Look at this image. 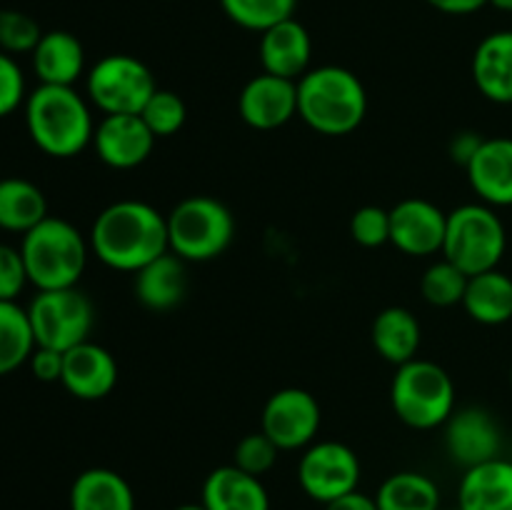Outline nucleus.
Instances as JSON below:
<instances>
[{"instance_id": "1", "label": "nucleus", "mask_w": 512, "mask_h": 510, "mask_svg": "<svg viewBox=\"0 0 512 510\" xmlns=\"http://www.w3.org/2000/svg\"><path fill=\"white\" fill-rule=\"evenodd\" d=\"M88 243L108 268L138 273L143 265L170 250L168 220L143 200H118L100 210Z\"/></svg>"}, {"instance_id": "2", "label": "nucleus", "mask_w": 512, "mask_h": 510, "mask_svg": "<svg viewBox=\"0 0 512 510\" xmlns=\"http://www.w3.org/2000/svg\"><path fill=\"white\" fill-rule=\"evenodd\" d=\"M23 110L30 140L50 158H75L93 145V113L73 85H38Z\"/></svg>"}, {"instance_id": "3", "label": "nucleus", "mask_w": 512, "mask_h": 510, "mask_svg": "<svg viewBox=\"0 0 512 510\" xmlns=\"http://www.w3.org/2000/svg\"><path fill=\"white\" fill-rule=\"evenodd\" d=\"M368 113V93L355 73L320 65L298 80V115L320 135H348Z\"/></svg>"}, {"instance_id": "4", "label": "nucleus", "mask_w": 512, "mask_h": 510, "mask_svg": "<svg viewBox=\"0 0 512 510\" xmlns=\"http://www.w3.org/2000/svg\"><path fill=\"white\" fill-rule=\"evenodd\" d=\"M90 243L73 223L48 215L23 235L20 255L38 290L75 288L88 265Z\"/></svg>"}, {"instance_id": "5", "label": "nucleus", "mask_w": 512, "mask_h": 510, "mask_svg": "<svg viewBox=\"0 0 512 510\" xmlns=\"http://www.w3.org/2000/svg\"><path fill=\"white\" fill-rule=\"evenodd\" d=\"M170 253L185 263H208L230 248L235 235V218L228 205L213 195L183 198L168 215Z\"/></svg>"}, {"instance_id": "6", "label": "nucleus", "mask_w": 512, "mask_h": 510, "mask_svg": "<svg viewBox=\"0 0 512 510\" xmlns=\"http://www.w3.org/2000/svg\"><path fill=\"white\" fill-rule=\"evenodd\" d=\"M390 403L408 428L433 430L448 423L455 413L453 378L433 360L415 358L398 365L390 385Z\"/></svg>"}, {"instance_id": "7", "label": "nucleus", "mask_w": 512, "mask_h": 510, "mask_svg": "<svg viewBox=\"0 0 512 510\" xmlns=\"http://www.w3.org/2000/svg\"><path fill=\"white\" fill-rule=\"evenodd\" d=\"M508 248V233L490 205L465 203L448 213L443 258L458 265L465 275H478L498 268Z\"/></svg>"}, {"instance_id": "8", "label": "nucleus", "mask_w": 512, "mask_h": 510, "mask_svg": "<svg viewBox=\"0 0 512 510\" xmlns=\"http://www.w3.org/2000/svg\"><path fill=\"white\" fill-rule=\"evenodd\" d=\"M155 90L153 70L125 53L105 55L85 75L88 100L103 115H140Z\"/></svg>"}, {"instance_id": "9", "label": "nucleus", "mask_w": 512, "mask_h": 510, "mask_svg": "<svg viewBox=\"0 0 512 510\" xmlns=\"http://www.w3.org/2000/svg\"><path fill=\"white\" fill-rule=\"evenodd\" d=\"M35 345L65 353L85 343L95 325V308L83 290H38L28 308Z\"/></svg>"}, {"instance_id": "10", "label": "nucleus", "mask_w": 512, "mask_h": 510, "mask_svg": "<svg viewBox=\"0 0 512 510\" xmlns=\"http://www.w3.org/2000/svg\"><path fill=\"white\" fill-rule=\"evenodd\" d=\"M298 480L308 498L328 505L358 490L360 460L350 445L338 440H320L308 445L300 455Z\"/></svg>"}, {"instance_id": "11", "label": "nucleus", "mask_w": 512, "mask_h": 510, "mask_svg": "<svg viewBox=\"0 0 512 510\" xmlns=\"http://www.w3.org/2000/svg\"><path fill=\"white\" fill-rule=\"evenodd\" d=\"M320 403L313 393L303 388H283L268 398L263 408V433L280 450H300L313 445L320 430Z\"/></svg>"}, {"instance_id": "12", "label": "nucleus", "mask_w": 512, "mask_h": 510, "mask_svg": "<svg viewBox=\"0 0 512 510\" xmlns=\"http://www.w3.org/2000/svg\"><path fill=\"white\" fill-rule=\"evenodd\" d=\"M448 213L425 198H405L390 210V243L405 255L443 253Z\"/></svg>"}, {"instance_id": "13", "label": "nucleus", "mask_w": 512, "mask_h": 510, "mask_svg": "<svg viewBox=\"0 0 512 510\" xmlns=\"http://www.w3.org/2000/svg\"><path fill=\"white\" fill-rule=\"evenodd\" d=\"M445 450L465 470L500 458L503 433L498 420L485 408L455 410L445 423Z\"/></svg>"}, {"instance_id": "14", "label": "nucleus", "mask_w": 512, "mask_h": 510, "mask_svg": "<svg viewBox=\"0 0 512 510\" xmlns=\"http://www.w3.org/2000/svg\"><path fill=\"white\" fill-rule=\"evenodd\" d=\"M238 113L250 128L275 130L298 115V80L260 73L238 95Z\"/></svg>"}, {"instance_id": "15", "label": "nucleus", "mask_w": 512, "mask_h": 510, "mask_svg": "<svg viewBox=\"0 0 512 510\" xmlns=\"http://www.w3.org/2000/svg\"><path fill=\"white\" fill-rule=\"evenodd\" d=\"M155 140L140 115H103L95 125L93 148L108 168L133 170L150 158Z\"/></svg>"}, {"instance_id": "16", "label": "nucleus", "mask_w": 512, "mask_h": 510, "mask_svg": "<svg viewBox=\"0 0 512 510\" xmlns=\"http://www.w3.org/2000/svg\"><path fill=\"white\" fill-rule=\"evenodd\" d=\"M60 383L78 400H103L118 385V363L103 345L85 340L63 353Z\"/></svg>"}, {"instance_id": "17", "label": "nucleus", "mask_w": 512, "mask_h": 510, "mask_svg": "<svg viewBox=\"0 0 512 510\" xmlns=\"http://www.w3.org/2000/svg\"><path fill=\"white\" fill-rule=\"evenodd\" d=\"M310 55H313V40L303 23L295 18L273 25L260 33V63L263 73L278 75V78L300 80L308 73Z\"/></svg>"}, {"instance_id": "18", "label": "nucleus", "mask_w": 512, "mask_h": 510, "mask_svg": "<svg viewBox=\"0 0 512 510\" xmlns=\"http://www.w3.org/2000/svg\"><path fill=\"white\" fill-rule=\"evenodd\" d=\"M465 173L485 205H512V138H485Z\"/></svg>"}, {"instance_id": "19", "label": "nucleus", "mask_w": 512, "mask_h": 510, "mask_svg": "<svg viewBox=\"0 0 512 510\" xmlns=\"http://www.w3.org/2000/svg\"><path fill=\"white\" fill-rule=\"evenodd\" d=\"M200 503L208 510H270V495L258 475L220 465L205 478Z\"/></svg>"}, {"instance_id": "20", "label": "nucleus", "mask_w": 512, "mask_h": 510, "mask_svg": "<svg viewBox=\"0 0 512 510\" xmlns=\"http://www.w3.org/2000/svg\"><path fill=\"white\" fill-rule=\"evenodd\" d=\"M30 58L40 85H75L85 70L83 43L68 30L43 33Z\"/></svg>"}, {"instance_id": "21", "label": "nucleus", "mask_w": 512, "mask_h": 510, "mask_svg": "<svg viewBox=\"0 0 512 510\" xmlns=\"http://www.w3.org/2000/svg\"><path fill=\"white\" fill-rule=\"evenodd\" d=\"M458 510H512V460L495 458L465 470Z\"/></svg>"}, {"instance_id": "22", "label": "nucleus", "mask_w": 512, "mask_h": 510, "mask_svg": "<svg viewBox=\"0 0 512 510\" xmlns=\"http://www.w3.org/2000/svg\"><path fill=\"white\" fill-rule=\"evenodd\" d=\"M473 80L493 103H512V30H498L480 40L473 55Z\"/></svg>"}, {"instance_id": "23", "label": "nucleus", "mask_w": 512, "mask_h": 510, "mask_svg": "<svg viewBox=\"0 0 512 510\" xmlns=\"http://www.w3.org/2000/svg\"><path fill=\"white\" fill-rule=\"evenodd\" d=\"M135 298L148 310H173L183 303L188 278H185V260L175 253H163L135 273Z\"/></svg>"}, {"instance_id": "24", "label": "nucleus", "mask_w": 512, "mask_h": 510, "mask_svg": "<svg viewBox=\"0 0 512 510\" xmlns=\"http://www.w3.org/2000/svg\"><path fill=\"white\" fill-rule=\"evenodd\" d=\"M370 338L380 358L393 365H405L418 358L423 333H420L418 318L408 308L393 305V308L380 310L378 318L373 320Z\"/></svg>"}, {"instance_id": "25", "label": "nucleus", "mask_w": 512, "mask_h": 510, "mask_svg": "<svg viewBox=\"0 0 512 510\" xmlns=\"http://www.w3.org/2000/svg\"><path fill=\"white\" fill-rule=\"evenodd\" d=\"M70 510H135L128 480L110 468H88L70 485Z\"/></svg>"}, {"instance_id": "26", "label": "nucleus", "mask_w": 512, "mask_h": 510, "mask_svg": "<svg viewBox=\"0 0 512 510\" xmlns=\"http://www.w3.org/2000/svg\"><path fill=\"white\" fill-rule=\"evenodd\" d=\"M460 305L480 325L508 323L512 320V278L498 268L470 275Z\"/></svg>"}, {"instance_id": "27", "label": "nucleus", "mask_w": 512, "mask_h": 510, "mask_svg": "<svg viewBox=\"0 0 512 510\" xmlns=\"http://www.w3.org/2000/svg\"><path fill=\"white\" fill-rule=\"evenodd\" d=\"M48 218V198L28 178H0V230L25 235Z\"/></svg>"}, {"instance_id": "28", "label": "nucleus", "mask_w": 512, "mask_h": 510, "mask_svg": "<svg viewBox=\"0 0 512 510\" xmlns=\"http://www.w3.org/2000/svg\"><path fill=\"white\" fill-rule=\"evenodd\" d=\"M375 503H378V510H438L440 490L428 475L400 470L383 480Z\"/></svg>"}, {"instance_id": "29", "label": "nucleus", "mask_w": 512, "mask_h": 510, "mask_svg": "<svg viewBox=\"0 0 512 510\" xmlns=\"http://www.w3.org/2000/svg\"><path fill=\"white\" fill-rule=\"evenodd\" d=\"M35 350L28 310L18 300H0V378L28 365Z\"/></svg>"}, {"instance_id": "30", "label": "nucleus", "mask_w": 512, "mask_h": 510, "mask_svg": "<svg viewBox=\"0 0 512 510\" xmlns=\"http://www.w3.org/2000/svg\"><path fill=\"white\" fill-rule=\"evenodd\" d=\"M220 5L235 25L265 33L273 25L293 18L298 0H220Z\"/></svg>"}, {"instance_id": "31", "label": "nucleus", "mask_w": 512, "mask_h": 510, "mask_svg": "<svg viewBox=\"0 0 512 510\" xmlns=\"http://www.w3.org/2000/svg\"><path fill=\"white\" fill-rule=\"evenodd\" d=\"M465 288H468V275L450 263L448 258L430 265L420 278V293L435 308H450V305L463 303Z\"/></svg>"}, {"instance_id": "32", "label": "nucleus", "mask_w": 512, "mask_h": 510, "mask_svg": "<svg viewBox=\"0 0 512 510\" xmlns=\"http://www.w3.org/2000/svg\"><path fill=\"white\" fill-rule=\"evenodd\" d=\"M140 118L145 120V125H148L155 138H170L185 125L188 108H185L183 98L178 93L158 88L150 95L145 108L140 110Z\"/></svg>"}, {"instance_id": "33", "label": "nucleus", "mask_w": 512, "mask_h": 510, "mask_svg": "<svg viewBox=\"0 0 512 510\" xmlns=\"http://www.w3.org/2000/svg\"><path fill=\"white\" fill-rule=\"evenodd\" d=\"M40 38H43V30L28 13L0 10V50L3 53H33Z\"/></svg>"}, {"instance_id": "34", "label": "nucleus", "mask_w": 512, "mask_h": 510, "mask_svg": "<svg viewBox=\"0 0 512 510\" xmlns=\"http://www.w3.org/2000/svg\"><path fill=\"white\" fill-rule=\"evenodd\" d=\"M280 448L268 438V435L260 430V433H248L245 438L238 440L233 450V465L235 468L245 470L250 475H263L268 473L270 468L278 460Z\"/></svg>"}, {"instance_id": "35", "label": "nucleus", "mask_w": 512, "mask_h": 510, "mask_svg": "<svg viewBox=\"0 0 512 510\" xmlns=\"http://www.w3.org/2000/svg\"><path fill=\"white\" fill-rule=\"evenodd\" d=\"M350 235L363 248H380L390 243V210L380 205H363L350 218Z\"/></svg>"}, {"instance_id": "36", "label": "nucleus", "mask_w": 512, "mask_h": 510, "mask_svg": "<svg viewBox=\"0 0 512 510\" xmlns=\"http://www.w3.org/2000/svg\"><path fill=\"white\" fill-rule=\"evenodd\" d=\"M25 75L15 55L0 50V118L13 115L20 105H25Z\"/></svg>"}, {"instance_id": "37", "label": "nucleus", "mask_w": 512, "mask_h": 510, "mask_svg": "<svg viewBox=\"0 0 512 510\" xmlns=\"http://www.w3.org/2000/svg\"><path fill=\"white\" fill-rule=\"evenodd\" d=\"M28 283V270L20 248L0 243V300H18Z\"/></svg>"}, {"instance_id": "38", "label": "nucleus", "mask_w": 512, "mask_h": 510, "mask_svg": "<svg viewBox=\"0 0 512 510\" xmlns=\"http://www.w3.org/2000/svg\"><path fill=\"white\" fill-rule=\"evenodd\" d=\"M28 365L30 373H33L40 383H60V378H63V353H60V350L35 345Z\"/></svg>"}, {"instance_id": "39", "label": "nucleus", "mask_w": 512, "mask_h": 510, "mask_svg": "<svg viewBox=\"0 0 512 510\" xmlns=\"http://www.w3.org/2000/svg\"><path fill=\"white\" fill-rule=\"evenodd\" d=\"M483 140V135L475 133V130H460V133H455L448 145L450 160L463 165V168H468V163L475 158V153H478V148L483 145Z\"/></svg>"}, {"instance_id": "40", "label": "nucleus", "mask_w": 512, "mask_h": 510, "mask_svg": "<svg viewBox=\"0 0 512 510\" xmlns=\"http://www.w3.org/2000/svg\"><path fill=\"white\" fill-rule=\"evenodd\" d=\"M428 3L445 15H470L485 8L490 0H428Z\"/></svg>"}, {"instance_id": "41", "label": "nucleus", "mask_w": 512, "mask_h": 510, "mask_svg": "<svg viewBox=\"0 0 512 510\" xmlns=\"http://www.w3.org/2000/svg\"><path fill=\"white\" fill-rule=\"evenodd\" d=\"M325 510H378V503H375V498H370V495L355 490V493H348L343 495V498L328 503Z\"/></svg>"}, {"instance_id": "42", "label": "nucleus", "mask_w": 512, "mask_h": 510, "mask_svg": "<svg viewBox=\"0 0 512 510\" xmlns=\"http://www.w3.org/2000/svg\"><path fill=\"white\" fill-rule=\"evenodd\" d=\"M490 5H495L498 10H505V13H512V0H490Z\"/></svg>"}, {"instance_id": "43", "label": "nucleus", "mask_w": 512, "mask_h": 510, "mask_svg": "<svg viewBox=\"0 0 512 510\" xmlns=\"http://www.w3.org/2000/svg\"><path fill=\"white\" fill-rule=\"evenodd\" d=\"M175 510H208V508H205L203 503H185V505H178Z\"/></svg>"}, {"instance_id": "44", "label": "nucleus", "mask_w": 512, "mask_h": 510, "mask_svg": "<svg viewBox=\"0 0 512 510\" xmlns=\"http://www.w3.org/2000/svg\"><path fill=\"white\" fill-rule=\"evenodd\" d=\"M438 510H458V508H438Z\"/></svg>"}, {"instance_id": "45", "label": "nucleus", "mask_w": 512, "mask_h": 510, "mask_svg": "<svg viewBox=\"0 0 512 510\" xmlns=\"http://www.w3.org/2000/svg\"><path fill=\"white\" fill-rule=\"evenodd\" d=\"M510 385H512V368H510Z\"/></svg>"}]
</instances>
